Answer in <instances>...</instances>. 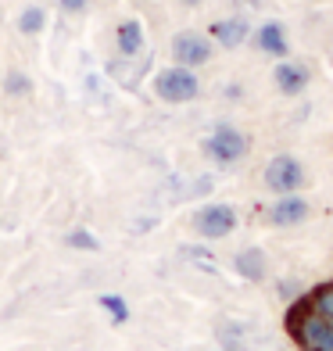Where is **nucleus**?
<instances>
[{
    "mask_svg": "<svg viewBox=\"0 0 333 351\" xmlns=\"http://www.w3.org/2000/svg\"><path fill=\"white\" fill-rule=\"evenodd\" d=\"M69 244H72V247H86V251H97V241H93L90 233H72V237H69Z\"/></svg>",
    "mask_w": 333,
    "mask_h": 351,
    "instance_id": "nucleus-18",
    "label": "nucleus"
},
{
    "mask_svg": "<svg viewBox=\"0 0 333 351\" xmlns=\"http://www.w3.org/2000/svg\"><path fill=\"white\" fill-rule=\"evenodd\" d=\"M169 54H172V65H183V69H201L208 65L212 54H215V43L212 36L197 33V29H183V33L172 36L169 43Z\"/></svg>",
    "mask_w": 333,
    "mask_h": 351,
    "instance_id": "nucleus-4",
    "label": "nucleus"
},
{
    "mask_svg": "<svg viewBox=\"0 0 333 351\" xmlns=\"http://www.w3.org/2000/svg\"><path fill=\"white\" fill-rule=\"evenodd\" d=\"M43 25H47V11H43L40 4L22 8V14H18V33L36 36V33H43Z\"/></svg>",
    "mask_w": 333,
    "mask_h": 351,
    "instance_id": "nucleus-13",
    "label": "nucleus"
},
{
    "mask_svg": "<svg viewBox=\"0 0 333 351\" xmlns=\"http://www.w3.org/2000/svg\"><path fill=\"white\" fill-rule=\"evenodd\" d=\"M208 36H212V43L226 47V51H236V47L251 36V25H247V19H241V14H230V19L212 22Z\"/></svg>",
    "mask_w": 333,
    "mask_h": 351,
    "instance_id": "nucleus-8",
    "label": "nucleus"
},
{
    "mask_svg": "<svg viewBox=\"0 0 333 351\" xmlns=\"http://www.w3.org/2000/svg\"><path fill=\"white\" fill-rule=\"evenodd\" d=\"M308 308L319 312V315H326V319H333V280L323 283V287H315L312 298H308Z\"/></svg>",
    "mask_w": 333,
    "mask_h": 351,
    "instance_id": "nucleus-14",
    "label": "nucleus"
},
{
    "mask_svg": "<svg viewBox=\"0 0 333 351\" xmlns=\"http://www.w3.org/2000/svg\"><path fill=\"white\" fill-rule=\"evenodd\" d=\"M154 93H158V101H165V104H186L201 93V79H197L194 69L169 65L154 75Z\"/></svg>",
    "mask_w": 333,
    "mask_h": 351,
    "instance_id": "nucleus-2",
    "label": "nucleus"
},
{
    "mask_svg": "<svg viewBox=\"0 0 333 351\" xmlns=\"http://www.w3.org/2000/svg\"><path fill=\"white\" fill-rule=\"evenodd\" d=\"M294 294H297V283H294V280L280 283V298H294Z\"/></svg>",
    "mask_w": 333,
    "mask_h": 351,
    "instance_id": "nucleus-20",
    "label": "nucleus"
},
{
    "mask_svg": "<svg viewBox=\"0 0 333 351\" xmlns=\"http://www.w3.org/2000/svg\"><path fill=\"white\" fill-rule=\"evenodd\" d=\"M273 83H276L280 93H287V97H297L301 90H308L312 72H308V65H301V61H280V65L273 69Z\"/></svg>",
    "mask_w": 333,
    "mask_h": 351,
    "instance_id": "nucleus-7",
    "label": "nucleus"
},
{
    "mask_svg": "<svg viewBox=\"0 0 333 351\" xmlns=\"http://www.w3.org/2000/svg\"><path fill=\"white\" fill-rule=\"evenodd\" d=\"M101 305L115 315V319H125V301H122V298H101Z\"/></svg>",
    "mask_w": 333,
    "mask_h": 351,
    "instance_id": "nucleus-17",
    "label": "nucleus"
},
{
    "mask_svg": "<svg viewBox=\"0 0 333 351\" xmlns=\"http://www.w3.org/2000/svg\"><path fill=\"white\" fill-rule=\"evenodd\" d=\"M4 93L8 97H29V93H33V79L25 72H8L4 75Z\"/></svg>",
    "mask_w": 333,
    "mask_h": 351,
    "instance_id": "nucleus-16",
    "label": "nucleus"
},
{
    "mask_svg": "<svg viewBox=\"0 0 333 351\" xmlns=\"http://www.w3.org/2000/svg\"><path fill=\"white\" fill-rule=\"evenodd\" d=\"M308 201L297 197V194H280V201L269 208V222L273 226H301V222L308 219Z\"/></svg>",
    "mask_w": 333,
    "mask_h": 351,
    "instance_id": "nucleus-9",
    "label": "nucleus"
},
{
    "mask_svg": "<svg viewBox=\"0 0 333 351\" xmlns=\"http://www.w3.org/2000/svg\"><path fill=\"white\" fill-rule=\"evenodd\" d=\"M265 186L273 190V194H297L301 183H305V169H301L297 158L291 154H276L273 162L265 165Z\"/></svg>",
    "mask_w": 333,
    "mask_h": 351,
    "instance_id": "nucleus-6",
    "label": "nucleus"
},
{
    "mask_svg": "<svg viewBox=\"0 0 333 351\" xmlns=\"http://www.w3.org/2000/svg\"><path fill=\"white\" fill-rule=\"evenodd\" d=\"M255 47H258V51H265V54H273V58H287V29H283L280 22L258 25Z\"/></svg>",
    "mask_w": 333,
    "mask_h": 351,
    "instance_id": "nucleus-10",
    "label": "nucleus"
},
{
    "mask_svg": "<svg viewBox=\"0 0 333 351\" xmlns=\"http://www.w3.org/2000/svg\"><path fill=\"white\" fill-rule=\"evenodd\" d=\"M236 4H244V8H262V0H236Z\"/></svg>",
    "mask_w": 333,
    "mask_h": 351,
    "instance_id": "nucleus-21",
    "label": "nucleus"
},
{
    "mask_svg": "<svg viewBox=\"0 0 333 351\" xmlns=\"http://www.w3.org/2000/svg\"><path fill=\"white\" fill-rule=\"evenodd\" d=\"M287 330L301 351H333V319L308 308V301H297L294 312L287 315Z\"/></svg>",
    "mask_w": 333,
    "mask_h": 351,
    "instance_id": "nucleus-1",
    "label": "nucleus"
},
{
    "mask_svg": "<svg viewBox=\"0 0 333 351\" xmlns=\"http://www.w3.org/2000/svg\"><path fill=\"white\" fill-rule=\"evenodd\" d=\"M244 326L241 323H219V341L226 344L230 351H247V341H244Z\"/></svg>",
    "mask_w": 333,
    "mask_h": 351,
    "instance_id": "nucleus-15",
    "label": "nucleus"
},
{
    "mask_svg": "<svg viewBox=\"0 0 333 351\" xmlns=\"http://www.w3.org/2000/svg\"><path fill=\"white\" fill-rule=\"evenodd\" d=\"M190 226H194V233H201L204 241H222V237H230L236 230V212L230 204H204V208L194 212Z\"/></svg>",
    "mask_w": 333,
    "mask_h": 351,
    "instance_id": "nucleus-5",
    "label": "nucleus"
},
{
    "mask_svg": "<svg viewBox=\"0 0 333 351\" xmlns=\"http://www.w3.org/2000/svg\"><path fill=\"white\" fill-rule=\"evenodd\" d=\"M58 4H61V11H65V14H83L90 8V0H58Z\"/></svg>",
    "mask_w": 333,
    "mask_h": 351,
    "instance_id": "nucleus-19",
    "label": "nucleus"
},
{
    "mask_svg": "<svg viewBox=\"0 0 333 351\" xmlns=\"http://www.w3.org/2000/svg\"><path fill=\"white\" fill-rule=\"evenodd\" d=\"M233 265H236V273H241L244 280H262L265 276V254L258 247H244L233 258Z\"/></svg>",
    "mask_w": 333,
    "mask_h": 351,
    "instance_id": "nucleus-12",
    "label": "nucleus"
},
{
    "mask_svg": "<svg viewBox=\"0 0 333 351\" xmlns=\"http://www.w3.org/2000/svg\"><path fill=\"white\" fill-rule=\"evenodd\" d=\"M115 43H119V54L122 58H136L140 51H144V25H140L136 19L122 22L115 29Z\"/></svg>",
    "mask_w": 333,
    "mask_h": 351,
    "instance_id": "nucleus-11",
    "label": "nucleus"
},
{
    "mask_svg": "<svg viewBox=\"0 0 333 351\" xmlns=\"http://www.w3.org/2000/svg\"><path fill=\"white\" fill-rule=\"evenodd\" d=\"M247 136L236 130V125H215V130L201 140V151L212 158L215 165H236L247 154Z\"/></svg>",
    "mask_w": 333,
    "mask_h": 351,
    "instance_id": "nucleus-3",
    "label": "nucleus"
},
{
    "mask_svg": "<svg viewBox=\"0 0 333 351\" xmlns=\"http://www.w3.org/2000/svg\"><path fill=\"white\" fill-rule=\"evenodd\" d=\"M180 4H183V8H201L204 0H180Z\"/></svg>",
    "mask_w": 333,
    "mask_h": 351,
    "instance_id": "nucleus-22",
    "label": "nucleus"
}]
</instances>
